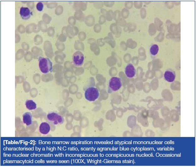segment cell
<instances>
[{
	"instance_id": "cell-1",
	"label": "cell",
	"mask_w": 196,
	"mask_h": 167,
	"mask_svg": "<svg viewBox=\"0 0 196 167\" xmlns=\"http://www.w3.org/2000/svg\"><path fill=\"white\" fill-rule=\"evenodd\" d=\"M39 66L40 71L44 73L51 72L53 69V64L48 58L40 57L38 58Z\"/></svg>"
},
{
	"instance_id": "cell-2",
	"label": "cell",
	"mask_w": 196,
	"mask_h": 167,
	"mask_svg": "<svg viewBox=\"0 0 196 167\" xmlns=\"http://www.w3.org/2000/svg\"><path fill=\"white\" fill-rule=\"evenodd\" d=\"M47 120L53 125H62L64 122V119L61 115L57 113L52 112L47 116Z\"/></svg>"
},
{
	"instance_id": "cell-3",
	"label": "cell",
	"mask_w": 196,
	"mask_h": 167,
	"mask_svg": "<svg viewBox=\"0 0 196 167\" xmlns=\"http://www.w3.org/2000/svg\"><path fill=\"white\" fill-rule=\"evenodd\" d=\"M99 93L98 89L95 87H90L86 89L85 93V99L90 102H94L98 99Z\"/></svg>"
},
{
	"instance_id": "cell-4",
	"label": "cell",
	"mask_w": 196,
	"mask_h": 167,
	"mask_svg": "<svg viewBox=\"0 0 196 167\" xmlns=\"http://www.w3.org/2000/svg\"><path fill=\"white\" fill-rule=\"evenodd\" d=\"M122 85V81L120 78L113 77L109 83V92L110 93L118 91L121 88Z\"/></svg>"
},
{
	"instance_id": "cell-5",
	"label": "cell",
	"mask_w": 196,
	"mask_h": 167,
	"mask_svg": "<svg viewBox=\"0 0 196 167\" xmlns=\"http://www.w3.org/2000/svg\"><path fill=\"white\" fill-rule=\"evenodd\" d=\"M84 56L83 53L81 51H77L73 56V61L74 65L76 66H81L83 64Z\"/></svg>"
},
{
	"instance_id": "cell-6",
	"label": "cell",
	"mask_w": 196,
	"mask_h": 167,
	"mask_svg": "<svg viewBox=\"0 0 196 167\" xmlns=\"http://www.w3.org/2000/svg\"><path fill=\"white\" fill-rule=\"evenodd\" d=\"M125 72L127 77L130 78H132L135 76V69L132 64H129L126 66L125 68Z\"/></svg>"
},
{
	"instance_id": "cell-7",
	"label": "cell",
	"mask_w": 196,
	"mask_h": 167,
	"mask_svg": "<svg viewBox=\"0 0 196 167\" xmlns=\"http://www.w3.org/2000/svg\"><path fill=\"white\" fill-rule=\"evenodd\" d=\"M19 13L21 18L24 20L29 19L32 14L31 10L28 7H21Z\"/></svg>"
},
{
	"instance_id": "cell-8",
	"label": "cell",
	"mask_w": 196,
	"mask_h": 167,
	"mask_svg": "<svg viewBox=\"0 0 196 167\" xmlns=\"http://www.w3.org/2000/svg\"><path fill=\"white\" fill-rule=\"evenodd\" d=\"M164 78L167 82L170 83L174 82L176 79L175 73L172 70H167L164 74Z\"/></svg>"
},
{
	"instance_id": "cell-9",
	"label": "cell",
	"mask_w": 196,
	"mask_h": 167,
	"mask_svg": "<svg viewBox=\"0 0 196 167\" xmlns=\"http://www.w3.org/2000/svg\"><path fill=\"white\" fill-rule=\"evenodd\" d=\"M50 129V126L47 122H43L40 126V132L42 134L47 135L49 134Z\"/></svg>"
},
{
	"instance_id": "cell-10",
	"label": "cell",
	"mask_w": 196,
	"mask_h": 167,
	"mask_svg": "<svg viewBox=\"0 0 196 167\" xmlns=\"http://www.w3.org/2000/svg\"><path fill=\"white\" fill-rule=\"evenodd\" d=\"M23 122L27 126H29L33 123V117L30 112L24 113L23 116Z\"/></svg>"
},
{
	"instance_id": "cell-11",
	"label": "cell",
	"mask_w": 196,
	"mask_h": 167,
	"mask_svg": "<svg viewBox=\"0 0 196 167\" xmlns=\"http://www.w3.org/2000/svg\"><path fill=\"white\" fill-rule=\"evenodd\" d=\"M25 105L27 109L29 110H36L37 108L36 103L31 100H28L26 101Z\"/></svg>"
},
{
	"instance_id": "cell-12",
	"label": "cell",
	"mask_w": 196,
	"mask_h": 167,
	"mask_svg": "<svg viewBox=\"0 0 196 167\" xmlns=\"http://www.w3.org/2000/svg\"><path fill=\"white\" fill-rule=\"evenodd\" d=\"M159 47L157 44H154L151 46L150 48V53L153 56H156L158 53Z\"/></svg>"
},
{
	"instance_id": "cell-13",
	"label": "cell",
	"mask_w": 196,
	"mask_h": 167,
	"mask_svg": "<svg viewBox=\"0 0 196 167\" xmlns=\"http://www.w3.org/2000/svg\"><path fill=\"white\" fill-rule=\"evenodd\" d=\"M44 4L42 2L38 3L36 5V8L38 11L42 12L44 9Z\"/></svg>"
}]
</instances>
